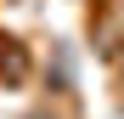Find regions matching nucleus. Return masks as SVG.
Segmentation results:
<instances>
[{
  "label": "nucleus",
  "mask_w": 124,
  "mask_h": 119,
  "mask_svg": "<svg viewBox=\"0 0 124 119\" xmlns=\"http://www.w3.org/2000/svg\"><path fill=\"white\" fill-rule=\"evenodd\" d=\"M0 74H11V79H23V68H28V57H23V46H17V40H0Z\"/></svg>",
  "instance_id": "obj_1"
}]
</instances>
